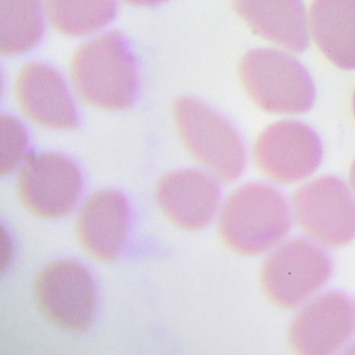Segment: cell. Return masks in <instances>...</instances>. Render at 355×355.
I'll return each instance as SVG.
<instances>
[{
    "label": "cell",
    "instance_id": "obj_10",
    "mask_svg": "<svg viewBox=\"0 0 355 355\" xmlns=\"http://www.w3.org/2000/svg\"><path fill=\"white\" fill-rule=\"evenodd\" d=\"M355 334V305L343 293L328 292L305 305L288 326V343L295 353L334 354Z\"/></svg>",
    "mask_w": 355,
    "mask_h": 355
},
{
    "label": "cell",
    "instance_id": "obj_11",
    "mask_svg": "<svg viewBox=\"0 0 355 355\" xmlns=\"http://www.w3.org/2000/svg\"><path fill=\"white\" fill-rule=\"evenodd\" d=\"M155 196L165 217L188 232L207 227L221 200L215 178L195 169L178 170L164 176L157 184Z\"/></svg>",
    "mask_w": 355,
    "mask_h": 355
},
{
    "label": "cell",
    "instance_id": "obj_9",
    "mask_svg": "<svg viewBox=\"0 0 355 355\" xmlns=\"http://www.w3.org/2000/svg\"><path fill=\"white\" fill-rule=\"evenodd\" d=\"M253 159L259 171L273 182L296 184L311 178L319 168L321 141L306 124L282 120L259 134Z\"/></svg>",
    "mask_w": 355,
    "mask_h": 355
},
{
    "label": "cell",
    "instance_id": "obj_12",
    "mask_svg": "<svg viewBox=\"0 0 355 355\" xmlns=\"http://www.w3.org/2000/svg\"><path fill=\"white\" fill-rule=\"evenodd\" d=\"M16 98L32 121L53 130H73L78 118L71 95L63 78L53 68L30 63L20 70Z\"/></svg>",
    "mask_w": 355,
    "mask_h": 355
},
{
    "label": "cell",
    "instance_id": "obj_14",
    "mask_svg": "<svg viewBox=\"0 0 355 355\" xmlns=\"http://www.w3.org/2000/svg\"><path fill=\"white\" fill-rule=\"evenodd\" d=\"M232 7L261 38L294 53L309 46V20L303 0H234Z\"/></svg>",
    "mask_w": 355,
    "mask_h": 355
},
{
    "label": "cell",
    "instance_id": "obj_2",
    "mask_svg": "<svg viewBox=\"0 0 355 355\" xmlns=\"http://www.w3.org/2000/svg\"><path fill=\"white\" fill-rule=\"evenodd\" d=\"M70 73L78 96L93 107L122 111L136 98V65L119 33H105L80 45L72 55Z\"/></svg>",
    "mask_w": 355,
    "mask_h": 355
},
{
    "label": "cell",
    "instance_id": "obj_17",
    "mask_svg": "<svg viewBox=\"0 0 355 355\" xmlns=\"http://www.w3.org/2000/svg\"><path fill=\"white\" fill-rule=\"evenodd\" d=\"M53 28L67 37H84L105 28L116 14V0H44Z\"/></svg>",
    "mask_w": 355,
    "mask_h": 355
},
{
    "label": "cell",
    "instance_id": "obj_5",
    "mask_svg": "<svg viewBox=\"0 0 355 355\" xmlns=\"http://www.w3.org/2000/svg\"><path fill=\"white\" fill-rule=\"evenodd\" d=\"M331 261L323 248L302 238L291 239L274 249L263 263V294L279 309H298L329 280Z\"/></svg>",
    "mask_w": 355,
    "mask_h": 355
},
{
    "label": "cell",
    "instance_id": "obj_16",
    "mask_svg": "<svg viewBox=\"0 0 355 355\" xmlns=\"http://www.w3.org/2000/svg\"><path fill=\"white\" fill-rule=\"evenodd\" d=\"M44 28L40 0H0V53H28L40 41Z\"/></svg>",
    "mask_w": 355,
    "mask_h": 355
},
{
    "label": "cell",
    "instance_id": "obj_7",
    "mask_svg": "<svg viewBox=\"0 0 355 355\" xmlns=\"http://www.w3.org/2000/svg\"><path fill=\"white\" fill-rule=\"evenodd\" d=\"M34 293L39 311L55 327L78 334L92 323L96 290L90 273L80 263H49L37 277Z\"/></svg>",
    "mask_w": 355,
    "mask_h": 355
},
{
    "label": "cell",
    "instance_id": "obj_1",
    "mask_svg": "<svg viewBox=\"0 0 355 355\" xmlns=\"http://www.w3.org/2000/svg\"><path fill=\"white\" fill-rule=\"evenodd\" d=\"M292 214L286 197L274 187L250 182L236 189L224 202L218 234L234 253L263 254L286 238Z\"/></svg>",
    "mask_w": 355,
    "mask_h": 355
},
{
    "label": "cell",
    "instance_id": "obj_18",
    "mask_svg": "<svg viewBox=\"0 0 355 355\" xmlns=\"http://www.w3.org/2000/svg\"><path fill=\"white\" fill-rule=\"evenodd\" d=\"M1 130V164L0 173L5 176L12 173L26 159L28 137L24 126L9 116L0 118Z\"/></svg>",
    "mask_w": 355,
    "mask_h": 355
},
{
    "label": "cell",
    "instance_id": "obj_13",
    "mask_svg": "<svg viewBox=\"0 0 355 355\" xmlns=\"http://www.w3.org/2000/svg\"><path fill=\"white\" fill-rule=\"evenodd\" d=\"M130 230V209L112 190L90 195L76 218V236L85 252L103 263L116 261Z\"/></svg>",
    "mask_w": 355,
    "mask_h": 355
},
{
    "label": "cell",
    "instance_id": "obj_19",
    "mask_svg": "<svg viewBox=\"0 0 355 355\" xmlns=\"http://www.w3.org/2000/svg\"><path fill=\"white\" fill-rule=\"evenodd\" d=\"M122 1L135 7H153V6L161 5L167 0H122Z\"/></svg>",
    "mask_w": 355,
    "mask_h": 355
},
{
    "label": "cell",
    "instance_id": "obj_21",
    "mask_svg": "<svg viewBox=\"0 0 355 355\" xmlns=\"http://www.w3.org/2000/svg\"><path fill=\"white\" fill-rule=\"evenodd\" d=\"M352 111H353V115H354V118H355V91H354V93H353V96H352Z\"/></svg>",
    "mask_w": 355,
    "mask_h": 355
},
{
    "label": "cell",
    "instance_id": "obj_20",
    "mask_svg": "<svg viewBox=\"0 0 355 355\" xmlns=\"http://www.w3.org/2000/svg\"><path fill=\"white\" fill-rule=\"evenodd\" d=\"M349 178H350L351 187H352L353 192L355 194V159L353 161L352 165H351Z\"/></svg>",
    "mask_w": 355,
    "mask_h": 355
},
{
    "label": "cell",
    "instance_id": "obj_3",
    "mask_svg": "<svg viewBox=\"0 0 355 355\" xmlns=\"http://www.w3.org/2000/svg\"><path fill=\"white\" fill-rule=\"evenodd\" d=\"M239 76L249 98L268 113L298 115L315 103V85L309 72L284 51H249L239 64Z\"/></svg>",
    "mask_w": 355,
    "mask_h": 355
},
{
    "label": "cell",
    "instance_id": "obj_4",
    "mask_svg": "<svg viewBox=\"0 0 355 355\" xmlns=\"http://www.w3.org/2000/svg\"><path fill=\"white\" fill-rule=\"evenodd\" d=\"M173 118L189 155L225 184L236 182L246 168V149L236 128L196 99L182 97Z\"/></svg>",
    "mask_w": 355,
    "mask_h": 355
},
{
    "label": "cell",
    "instance_id": "obj_15",
    "mask_svg": "<svg viewBox=\"0 0 355 355\" xmlns=\"http://www.w3.org/2000/svg\"><path fill=\"white\" fill-rule=\"evenodd\" d=\"M309 28L322 53L336 67L355 69V0H313Z\"/></svg>",
    "mask_w": 355,
    "mask_h": 355
},
{
    "label": "cell",
    "instance_id": "obj_8",
    "mask_svg": "<svg viewBox=\"0 0 355 355\" xmlns=\"http://www.w3.org/2000/svg\"><path fill=\"white\" fill-rule=\"evenodd\" d=\"M80 170L64 155L31 153L17 178V194L24 207L43 219L69 215L82 193Z\"/></svg>",
    "mask_w": 355,
    "mask_h": 355
},
{
    "label": "cell",
    "instance_id": "obj_6",
    "mask_svg": "<svg viewBox=\"0 0 355 355\" xmlns=\"http://www.w3.org/2000/svg\"><path fill=\"white\" fill-rule=\"evenodd\" d=\"M293 214L299 230L313 242L330 248L355 239V198L336 176L324 175L293 194Z\"/></svg>",
    "mask_w": 355,
    "mask_h": 355
}]
</instances>
